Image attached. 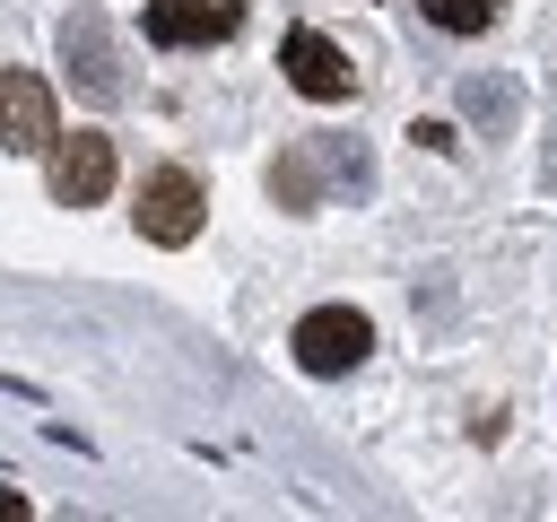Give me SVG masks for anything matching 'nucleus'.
Wrapping results in <instances>:
<instances>
[{"label": "nucleus", "mask_w": 557, "mask_h": 522, "mask_svg": "<svg viewBox=\"0 0 557 522\" xmlns=\"http://www.w3.org/2000/svg\"><path fill=\"white\" fill-rule=\"evenodd\" d=\"M52 139H61L52 87H44L35 70H0V148H9V157H35V148H52Z\"/></svg>", "instance_id": "obj_5"}, {"label": "nucleus", "mask_w": 557, "mask_h": 522, "mask_svg": "<svg viewBox=\"0 0 557 522\" xmlns=\"http://www.w3.org/2000/svg\"><path fill=\"white\" fill-rule=\"evenodd\" d=\"M200 209H209V200H200V183H191L183 165L139 174V209H131V217H139L148 244H191V235H200Z\"/></svg>", "instance_id": "obj_3"}, {"label": "nucleus", "mask_w": 557, "mask_h": 522, "mask_svg": "<svg viewBox=\"0 0 557 522\" xmlns=\"http://www.w3.org/2000/svg\"><path fill=\"white\" fill-rule=\"evenodd\" d=\"M426 17H435L444 35H479V26L505 17V0H426Z\"/></svg>", "instance_id": "obj_7"}, {"label": "nucleus", "mask_w": 557, "mask_h": 522, "mask_svg": "<svg viewBox=\"0 0 557 522\" xmlns=\"http://www.w3.org/2000/svg\"><path fill=\"white\" fill-rule=\"evenodd\" d=\"M296 365L305 374H348V365H366V348H374V322L357 313V304H313L305 322H296Z\"/></svg>", "instance_id": "obj_1"}, {"label": "nucleus", "mask_w": 557, "mask_h": 522, "mask_svg": "<svg viewBox=\"0 0 557 522\" xmlns=\"http://www.w3.org/2000/svg\"><path fill=\"white\" fill-rule=\"evenodd\" d=\"M278 70H287V87H296V96H313V104H339V96L357 87L348 52H339L322 26H296V35L278 44Z\"/></svg>", "instance_id": "obj_4"}, {"label": "nucleus", "mask_w": 557, "mask_h": 522, "mask_svg": "<svg viewBox=\"0 0 557 522\" xmlns=\"http://www.w3.org/2000/svg\"><path fill=\"white\" fill-rule=\"evenodd\" d=\"M44 191H52L61 209H96V200L113 191V139H104V130H70V139H52Z\"/></svg>", "instance_id": "obj_2"}, {"label": "nucleus", "mask_w": 557, "mask_h": 522, "mask_svg": "<svg viewBox=\"0 0 557 522\" xmlns=\"http://www.w3.org/2000/svg\"><path fill=\"white\" fill-rule=\"evenodd\" d=\"M244 26V0H148V35L165 52H200V44H226Z\"/></svg>", "instance_id": "obj_6"}, {"label": "nucleus", "mask_w": 557, "mask_h": 522, "mask_svg": "<svg viewBox=\"0 0 557 522\" xmlns=\"http://www.w3.org/2000/svg\"><path fill=\"white\" fill-rule=\"evenodd\" d=\"M0 522H26V496L17 487H0Z\"/></svg>", "instance_id": "obj_8"}]
</instances>
